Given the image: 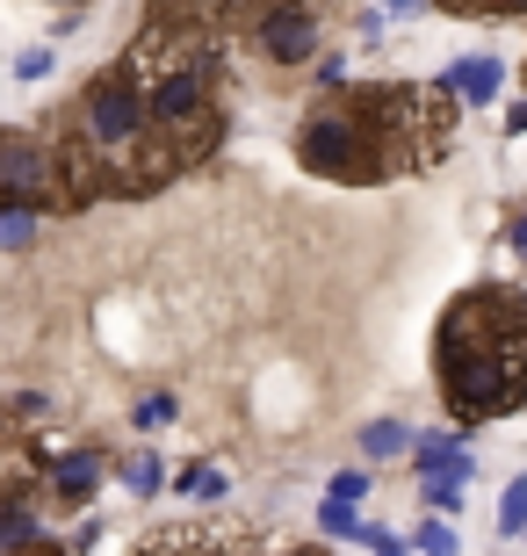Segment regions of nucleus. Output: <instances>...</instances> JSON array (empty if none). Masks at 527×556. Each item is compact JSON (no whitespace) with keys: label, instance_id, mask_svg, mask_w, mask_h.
I'll use <instances>...</instances> for the list:
<instances>
[{"label":"nucleus","instance_id":"f257e3e1","mask_svg":"<svg viewBox=\"0 0 527 556\" xmlns=\"http://www.w3.org/2000/svg\"><path fill=\"white\" fill-rule=\"evenodd\" d=\"M455 94L441 80L412 87V80H347L332 94L297 116V166L318 181L347 188H376L390 174H426L448 160L455 138Z\"/></svg>","mask_w":527,"mask_h":556},{"label":"nucleus","instance_id":"f03ea898","mask_svg":"<svg viewBox=\"0 0 527 556\" xmlns=\"http://www.w3.org/2000/svg\"><path fill=\"white\" fill-rule=\"evenodd\" d=\"M434 383L455 427H491L527 405V289L477 282L441 311Z\"/></svg>","mask_w":527,"mask_h":556},{"label":"nucleus","instance_id":"7ed1b4c3","mask_svg":"<svg viewBox=\"0 0 527 556\" xmlns=\"http://www.w3.org/2000/svg\"><path fill=\"white\" fill-rule=\"evenodd\" d=\"M8 210H22V217L65 210L51 130H0V217H8Z\"/></svg>","mask_w":527,"mask_h":556},{"label":"nucleus","instance_id":"20e7f679","mask_svg":"<svg viewBox=\"0 0 527 556\" xmlns=\"http://www.w3.org/2000/svg\"><path fill=\"white\" fill-rule=\"evenodd\" d=\"M318 29H325L318 0H275V8L246 29V43H253L267 65H304L311 51H318Z\"/></svg>","mask_w":527,"mask_h":556},{"label":"nucleus","instance_id":"39448f33","mask_svg":"<svg viewBox=\"0 0 527 556\" xmlns=\"http://www.w3.org/2000/svg\"><path fill=\"white\" fill-rule=\"evenodd\" d=\"M138 556H246V535H224L217 520H181V528H152Z\"/></svg>","mask_w":527,"mask_h":556},{"label":"nucleus","instance_id":"423d86ee","mask_svg":"<svg viewBox=\"0 0 527 556\" xmlns=\"http://www.w3.org/2000/svg\"><path fill=\"white\" fill-rule=\"evenodd\" d=\"M102 448H65V455H51V492L65 498V506H87L95 498V484H102Z\"/></svg>","mask_w":527,"mask_h":556},{"label":"nucleus","instance_id":"0eeeda50","mask_svg":"<svg viewBox=\"0 0 527 556\" xmlns=\"http://www.w3.org/2000/svg\"><path fill=\"white\" fill-rule=\"evenodd\" d=\"M412 470L419 477H448V484H469V470H477V463H469V448H463V433H419V441H412Z\"/></svg>","mask_w":527,"mask_h":556},{"label":"nucleus","instance_id":"6e6552de","mask_svg":"<svg viewBox=\"0 0 527 556\" xmlns=\"http://www.w3.org/2000/svg\"><path fill=\"white\" fill-rule=\"evenodd\" d=\"M499 80H506V73H499V59H469V65H448V73H441V87L463 109H485L491 94H499Z\"/></svg>","mask_w":527,"mask_h":556},{"label":"nucleus","instance_id":"1a4fd4ad","mask_svg":"<svg viewBox=\"0 0 527 556\" xmlns=\"http://www.w3.org/2000/svg\"><path fill=\"white\" fill-rule=\"evenodd\" d=\"M37 542H43V520H37V506H29L22 492H8V498H0V549L15 556V549H37Z\"/></svg>","mask_w":527,"mask_h":556},{"label":"nucleus","instance_id":"9d476101","mask_svg":"<svg viewBox=\"0 0 527 556\" xmlns=\"http://www.w3.org/2000/svg\"><path fill=\"white\" fill-rule=\"evenodd\" d=\"M412 441H419V433H412L405 419H368V427H362V441H354V448H362L368 463H398V455H405Z\"/></svg>","mask_w":527,"mask_h":556},{"label":"nucleus","instance_id":"9b49d317","mask_svg":"<svg viewBox=\"0 0 527 556\" xmlns=\"http://www.w3.org/2000/svg\"><path fill=\"white\" fill-rule=\"evenodd\" d=\"M441 15H463V22H513L527 15V0H434Z\"/></svg>","mask_w":527,"mask_h":556},{"label":"nucleus","instance_id":"f8f14e48","mask_svg":"<svg viewBox=\"0 0 527 556\" xmlns=\"http://www.w3.org/2000/svg\"><path fill=\"white\" fill-rule=\"evenodd\" d=\"M499 535H527V477H513L499 498Z\"/></svg>","mask_w":527,"mask_h":556},{"label":"nucleus","instance_id":"ddd939ff","mask_svg":"<svg viewBox=\"0 0 527 556\" xmlns=\"http://www.w3.org/2000/svg\"><path fill=\"white\" fill-rule=\"evenodd\" d=\"M318 535H347V542H362V520H354V506L325 498V506H318Z\"/></svg>","mask_w":527,"mask_h":556},{"label":"nucleus","instance_id":"4468645a","mask_svg":"<svg viewBox=\"0 0 527 556\" xmlns=\"http://www.w3.org/2000/svg\"><path fill=\"white\" fill-rule=\"evenodd\" d=\"M123 477H130V492H138V498H152V492H160V477H166V470H160V455H152V448H138Z\"/></svg>","mask_w":527,"mask_h":556},{"label":"nucleus","instance_id":"2eb2a0df","mask_svg":"<svg viewBox=\"0 0 527 556\" xmlns=\"http://www.w3.org/2000/svg\"><path fill=\"white\" fill-rule=\"evenodd\" d=\"M325 498H340V506H362V498H368V470H340L332 484H325Z\"/></svg>","mask_w":527,"mask_h":556},{"label":"nucleus","instance_id":"dca6fc26","mask_svg":"<svg viewBox=\"0 0 527 556\" xmlns=\"http://www.w3.org/2000/svg\"><path fill=\"white\" fill-rule=\"evenodd\" d=\"M29 239H37V217H22V210H8V217H0V247H29Z\"/></svg>","mask_w":527,"mask_h":556},{"label":"nucleus","instance_id":"f3484780","mask_svg":"<svg viewBox=\"0 0 527 556\" xmlns=\"http://www.w3.org/2000/svg\"><path fill=\"white\" fill-rule=\"evenodd\" d=\"M166 419H174V391H152L138 405V427H166Z\"/></svg>","mask_w":527,"mask_h":556},{"label":"nucleus","instance_id":"a211bd4d","mask_svg":"<svg viewBox=\"0 0 527 556\" xmlns=\"http://www.w3.org/2000/svg\"><path fill=\"white\" fill-rule=\"evenodd\" d=\"M419 549L426 556H455V535H448L441 520H426V528H419Z\"/></svg>","mask_w":527,"mask_h":556},{"label":"nucleus","instance_id":"6ab92c4d","mask_svg":"<svg viewBox=\"0 0 527 556\" xmlns=\"http://www.w3.org/2000/svg\"><path fill=\"white\" fill-rule=\"evenodd\" d=\"M455 498H463V484H448V477H426V506H434V514H448Z\"/></svg>","mask_w":527,"mask_h":556},{"label":"nucleus","instance_id":"aec40b11","mask_svg":"<svg viewBox=\"0 0 527 556\" xmlns=\"http://www.w3.org/2000/svg\"><path fill=\"white\" fill-rule=\"evenodd\" d=\"M15 73H22V80H43V73H51V51H22Z\"/></svg>","mask_w":527,"mask_h":556},{"label":"nucleus","instance_id":"412c9836","mask_svg":"<svg viewBox=\"0 0 527 556\" xmlns=\"http://www.w3.org/2000/svg\"><path fill=\"white\" fill-rule=\"evenodd\" d=\"M513 247H520V261H527V203L513 210Z\"/></svg>","mask_w":527,"mask_h":556},{"label":"nucleus","instance_id":"4be33fe9","mask_svg":"<svg viewBox=\"0 0 527 556\" xmlns=\"http://www.w3.org/2000/svg\"><path fill=\"white\" fill-rule=\"evenodd\" d=\"M506 130H513V138L527 130V102H520V109H506Z\"/></svg>","mask_w":527,"mask_h":556},{"label":"nucleus","instance_id":"5701e85b","mask_svg":"<svg viewBox=\"0 0 527 556\" xmlns=\"http://www.w3.org/2000/svg\"><path fill=\"white\" fill-rule=\"evenodd\" d=\"M384 8H405V15H412V8H426V0H384Z\"/></svg>","mask_w":527,"mask_h":556},{"label":"nucleus","instance_id":"b1692460","mask_svg":"<svg viewBox=\"0 0 527 556\" xmlns=\"http://www.w3.org/2000/svg\"><path fill=\"white\" fill-rule=\"evenodd\" d=\"M0 427H8V405H0Z\"/></svg>","mask_w":527,"mask_h":556}]
</instances>
